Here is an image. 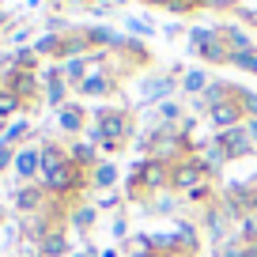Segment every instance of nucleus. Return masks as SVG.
<instances>
[{"mask_svg": "<svg viewBox=\"0 0 257 257\" xmlns=\"http://www.w3.org/2000/svg\"><path fill=\"white\" fill-rule=\"evenodd\" d=\"M64 249H68V246H64L61 234H46V242H42V253H46V257H61Z\"/></svg>", "mask_w": 257, "mask_h": 257, "instance_id": "17", "label": "nucleus"}, {"mask_svg": "<svg viewBox=\"0 0 257 257\" xmlns=\"http://www.w3.org/2000/svg\"><path fill=\"white\" fill-rule=\"evenodd\" d=\"M8 159H12V152H8V144H0V167H8Z\"/></svg>", "mask_w": 257, "mask_h": 257, "instance_id": "30", "label": "nucleus"}, {"mask_svg": "<svg viewBox=\"0 0 257 257\" xmlns=\"http://www.w3.org/2000/svg\"><path fill=\"white\" fill-rule=\"evenodd\" d=\"M249 219H257V189H253V201H249V212H246Z\"/></svg>", "mask_w": 257, "mask_h": 257, "instance_id": "31", "label": "nucleus"}, {"mask_svg": "<svg viewBox=\"0 0 257 257\" xmlns=\"http://www.w3.org/2000/svg\"><path fill=\"white\" fill-rule=\"evenodd\" d=\"M163 121H167V125H170V121H174V117H182V106H178V102H163Z\"/></svg>", "mask_w": 257, "mask_h": 257, "instance_id": "22", "label": "nucleus"}, {"mask_svg": "<svg viewBox=\"0 0 257 257\" xmlns=\"http://www.w3.org/2000/svg\"><path fill=\"white\" fill-rule=\"evenodd\" d=\"M246 137L253 140V148H257V117H246Z\"/></svg>", "mask_w": 257, "mask_h": 257, "instance_id": "29", "label": "nucleus"}, {"mask_svg": "<svg viewBox=\"0 0 257 257\" xmlns=\"http://www.w3.org/2000/svg\"><path fill=\"white\" fill-rule=\"evenodd\" d=\"M23 133H27V125H12L8 133H4V140H8V144H12V140H19V137H23Z\"/></svg>", "mask_w": 257, "mask_h": 257, "instance_id": "28", "label": "nucleus"}, {"mask_svg": "<svg viewBox=\"0 0 257 257\" xmlns=\"http://www.w3.org/2000/svg\"><path fill=\"white\" fill-rule=\"evenodd\" d=\"M204 182H208V174H204V167L197 163V155H185V159H178L174 167H170V189H178V193H193Z\"/></svg>", "mask_w": 257, "mask_h": 257, "instance_id": "3", "label": "nucleus"}, {"mask_svg": "<svg viewBox=\"0 0 257 257\" xmlns=\"http://www.w3.org/2000/svg\"><path fill=\"white\" fill-rule=\"evenodd\" d=\"M216 38H219V31H212V27H197V31H189V46L197 49V53H201L208 42H216Z\"/></svg>", "mask_w": 257, "mask_h": 257, "instance_id": "12", "label": "nucleus"}, {"mask_svg": "<svg viewBox=\"0 0 257 257\" xmlns=\"http://www.w3.org/2000/svg\"><path fill=\"white\" fill-rule=\"evenodd\" d=\"M128 27L137 34H152V23H144V19H128Z\"/></svg>", "mask_w": 257, "mask_h": 257, "instance_id": "27", "label": "nucleus"}, {"mask_svg": "<svg viewBox=\"0 0 257 257\" xmlns=\"http://www.w3.org/2000/svg\"><path fill=\"white\" fill-rule=\"evenodd\" d=\"M242 257H257V253H253V249H242Z\"/></svg>", "mask_w": 257, "mask_h": 257, "instance_id": "33", "label": "nucleus"}, {"mask_svg": "<svg viewBox=\"0 0 257 257\" xmlns=\"http://www.w3.org/2000/svg\"><path fill=\"white\" fill-rule=\"evenodd\" d=\"M76 223H80V227H91V223H95V212H91V208L76 212Z\"/></svg>", "mask_w": 257, "mask_h": 257, "instance_id": "26", "label": "nucleus"}, {"mask_svg": "<svg viewBox=\"0 0 257 257\" xmlns=\"http://www.w3.org/2000/svg\"><path fill=\"white\" fill-rule=\"evenodd\" d=\"M174 91H178V80H174V76H152V80L144 83V98H148V102H159V98L174 95Z\"/></svg>", "mask_w": 257, "mask_h": 257, "instance_id": "7", "label": "nucleus"}, {"mask_svg": "<svg viewBox=\"0 0 257 257\" xmlns=\"http://www.w3.org/2000/svg\"><path fill=\"white\" fill-rule=\"evenodd\" d=\"M80 121H83V113L76 110V106H68V110H61V125L68 128V133H76V128H80Z\"/></svg>", "mask_w": 257, "mask_h": 257, "instance_id": "19", "label": "nucleus"}, {"mask_svg": "<svg viewBox=\"0 0 257 257\" xmlns=\"http://www.w3.org/2000/svg\"><path fill=\"white\" fill-rule=\"evenodd\" d=\"M144 4H163V8H170V4H174V0H144Z\"/></svg>", "mask_w": 257, "mask_h": 257, "instance_id": "32", "label": "nucleus"}, {"mask_svg": "<svg viewBox=\"0 0 257 257\" xmlns=\"http://www.w3.org/2000/svg\"><path fill=\"white\" fill-rule=\"evenodd\" d=\"M72 163H76V167H83V163L95 167V152H91V144H76L72 148Z\"/></svg>", "mask_w": 257, "mask_h": 257, "instance_id": "18", "label": "nucleus"}, {"mask_svg": "<svg viewBox=\"0 0 257 257\" xmlns=\"http://www.w3.org/2000/svg\"><path fill=\"white\" fill-rule=\"evenodd\" d=\"M16 170H19L23 178L38 174V170H42V152H19V155H16Z\"/></svg>", "mask_w": 257, "mask_h": 257, "instance_id": "9", "label": "nucleus"}, {"mask_svg": "<svg viewBox=\"0 0 257 257\" xmlns=\"http://www.w3.org/2000/svg\"><path fill=\"white\" fill-rule=\"evenodd\" d=\"M128 137H133V117H128L125 110H102V113H98V125L91 128V140L102 144L106 152L125 148Z\"/></svg>", "mask_w": 257, "mask_h": 257, "instance_id": "1", "label": "nucleus"}, {"mask_svg": "<svg viewBox=\"0 0 257 257\" xmlns=\"http://www.w3.org/2000/svg\"><path fill=\"white\" fill-rule=\"evenodd\" d=\"M231 64L242 68V72H257V53H253V49H246V53H231Z\"/></svg>", "mask_w": 257, "mask_h": 257, "instance_id": "16", "label": "nucleus"}, {"mask_svg": "<svg viewBox=\"0 0 257 257\" xmlns=\"http://www.w3.org/2000/svg\"><path fill=\"white\" fill-rule=\"evenodd\" d=\"M155 189H170V163L163 159H148V163H137L133 170V197H144V193H155Z\"/></svg>", "mask_w": 257, "mask_h": 257, "instance_id": "2", "label": "nucleus"}, {"mask_svg": "<svg viewBox=\"0 0 257 257\" xmlns=\"http://www.w3.org/2000/svg\"><path fill=\"white\" fill-rule=\"evenodd\" d=\"M64 76H68V80H80L83 76V61H68L64 64Z\"/></svg>", "mask_w": 257, "mask_h": 257, "instance_id": "24", "label": "nucleus"}, {"mask_svg": "<svg viewBox=\"0 0 257 257\" xmlns=\"http://www.w3.org/2000/svg\"><path fill=\"white\" fill-rule=\"evenodd\" d=\"M61 163H68V159H64V152H61V148H46V152H42V178H46L49 170H57Z\"/></svg>", "mask_w": 257, "mask_h": 257, "instance_id": "15", "label": "nucleus"}, {"mask_svg": "<svg viewBox=\"0 0 257 257\" xmlns=\"http://www.w3.org/2000/svg\"><path fill=\"white\" fill-rule=\"evenodd\" d=\"M113 182H117V167H110V163H98V167H95V185H98V189H110Z\"/></svg>", "mask_w": 257, "mask_h": 257, "instance_id": "14", "label": "nucleus"}, {"mask_svg": "<svg viewBox=\"0 0 257 257\" xmlns=\"http://www.w3.org/2000/svg\"><path fill=\"white\" fill-rule=\"evenodd\" d=\"M208 87H212V80H208V72H204V68H193V72H185V80H182V91H185V95H204Z\"/></svg>", "mask_w": 257, "mask_h": 257, "instance_id": "8", "label": "nucleus"}, {"mask_svg": "<svg viewBox=\"0 0 257 257\" xmlns=\"http://www.w3.org/2000/svg\"><path fill=\"white\" fill-rule=\"evenodd\" d=\"M87 42H106V46H121V34L102 31V27H98V31H91V34H87Z\"/></svg>", "mask_w": 257, "mask_h": 257, "instance_id": "20", "label": "nucleus"}, {"mask_svg": "<svg viewBox=\"0 0 257 257\" xmlns=\"http://www.w3.org/2000/svg\"><path fill=\"white\" fill-rule=\"evenodd\" d=\"M133 257H152V253H148V249H140V253H133Z\"/></svg>", "mask_w": 257, "mask_h": 257, "instance_id": "34", "label": "nucleus"}, {"mask_svg": "<svg viewBox=\"0 0 257 257\" xmlns=\"http://www.w3.org/2000/svg\"><path fill=\"white\" fill-rule=\"evenodd\" d=\"M110 87H113V80H110V76H87V80L80 83V91H83V95H106Z\"/></svg>", "mask_w": 257, "mask_h": 257, "instance_id": "10", "label": "nucleus"}, {"mask_svg": "<svg viewBox=\"0 0 257 257\" xmlns=\"http://www.w3.org/2000/svg\"><path fill=\"white\" fill-rule=\"evenodd\" d=\"M34 204H38V193H34V189L19 193V208H34Z\"/></svg>", "mask_w": 257, "mask_h": 257, "instance_id": "25", "label": "nucleus"}, {"mask_svg": "<svg viewBox=\"0 0 257 257\" xmlns=\"http://www.w3.org/2000/svg\"><path fill=\"white\" fill-rule=\"evenodd\" d=\"M212 144H216L219 152L227 155V159H242V155L257 152V148H253V140L246 137V125H238V128H227V133H216V140H212Z\"/></svg>", "mask_w": 257, "mask_h": 257, "instance_id": "4", "label": "nucleus"}, {"mask_svg": "<svg viewBox=\"0 0 257 257\" xmlns=\"http://www.w3.org/2000/svg\"><path fill=\"white\" fill-rule=\"evenodd\" d=\"M208 125L216 128V133L238 128V125H246V110H242L238 98H234V102H223V106H212V110H208Z\"/></svg>", "mask_w": 257, "mask_h": 257, "instance_id": "5", "label": "nucleus"}, {"mask_svg": "<svg viewBox=\"0 0 257 257\" xmlns=\"http://www.w3.org/2000/svg\"><path fill=\"white\" fill-rule=\"evenodd\" d=\"M223 42H227V49H231V53H246V49H249V38L238 31V27H227V31H223Z\"/></svg>", "mask_w": 257, "mask_h": 257, "instance_id": "11", "label": "nucleus"}, {"mask_svg": "<svg viewBox=\"0 0 257 257\" xmlns=\"http://www.w3.org/2000/svg\"><path fill=\"white\" fill-rule=\"evenodd\" d=\"M49 102H53V106L64 102V83L57 80V76H53V83H49Z\"/></svg>", "mask_w": 257, "mask_h": 257, "instance_id": "21", "label": "nucleus"}, {"mask_svg": "<svg viewBox=\"0 0 257 257\" xmlns=\"http://www.w3.org/2000/svg\"><path fill=\"white\" fill-rule=\"evenodd\" d=\"M223 216H227V212H219V208H204V227H208V231H212V238H223Z\"/></svg>", "mask_w": 257, "mask_h": 257, "instance_id": "13", "label": "nucleus"}, {"mask_svg": "<svg viewBox=\"0 0 257 257\" xmlns=\"http://www.w3.org/2000/svg\"><path fill=\"white\" fill-rule=\"evenodd\" d=\"M46 185L53 193H64V189H76V185H80V170L72 167V163H61V167L57 170H49L46 174Z\"/></svg>", "mask_w": 257, "mask_h": 257, "instance_id": "6", "label": "nucleus"}, {"mask_svg": "<svg viewBox=\"0 0 257 257\" xmlns=\"http://www.w3.org/2000/svg\"><path fill=\"white\" fill-rule=\"evenodd\" d=\"M16 102H19L16 95H0V117H8V113L16 110Z\"/></svg>", "mask_w": 257, "mask_h": 257, "instance_id": "23", "label": "nucleus"}]
</instances>
